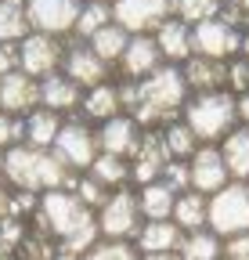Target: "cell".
<instances>
[{"label":"cell","instance_id":"obj_35","mask_svg":"<svg viewBox=\"0 0 249 260\" xmlns=\"http://www.w3.org/2000/svg\"><path fill=\"white\" fill-rule=\"evenodd\" d=\"M22 260H58V249L51 242L47 232H37V235H25V242L18 246Z\"/></svg>","mask_w":249,"mask_h":260},{"label":"cell","instance_id":"obj_3","mask_svg":"<svg viewBox=\"0 0 249 260\" xmlns=\"http://www.w3.org/2000/svg\"><path fill=\"white\" fill-rule=\"evenodd\" d=\"M141 102L130 112L137 119V126H159V123H177V112L184 109V98H188V83L177 65H159L152 76H145L141 83Z\"/></svg>","mask_w":249,"mask_h":260},{"label":"cell","instance_id":"obj_10","mask_svg":"<svg viewBox=\"0 0 249 260\" xmlns=\"http://www.w3.org/2000/svg\"><path fill=\"white\" fill-rule=\"evenodd\" d=\"M80 11H83L80 0H29L25 4L29 25L44 32V37H61V32L76 29Z\"/></svg>","mask_w":249,"mask_h":260},{"label":"cell","instance_id":"obj_47","mask_svg":"<svg viewBox=\"0 0 249 260\" xmlns=\"http://www.w3.org/2000/svg\"><path fill=\"white\" fill-rule=\"evenodd\" d=\"M242 51H245V58H249V29L242 32Z\"/></svg>","mask_w":249,"mask_h":260},{"label":"cell","instance_id":"obj_38","mask_svg":"<svg viewBox=\"0 0 249 260\" xmlns=\"http://www.w3.org/2000/svg\"><path fill=\"white\" fill-rule=\"evenodd\" d=\"M25 141V119L0 109V148H15Z\"/></svg>","mask_w":249,"mask_h":260},{"label":"cell","instance_id":"obj_34","mask_svg":"<svg viewBox=\"0 0 249 260\" xmlns=\"http://www.w3.org/2000/svg\"><path fill=\"white\" fill-rule=\"evenodd\" d=\"M73 188V195H76V199L90 210V206H105V199H109V195H105V184H98L94 177H69L65 181V191Z\"/></svg>","mask_w":249,"mask_h":260},{"label":"cell","instance_id":"obj_49","mask_svg":"<svg viewBox=\"0 0 249 260\" xmlns=\"http://www.w3.org/2000/svg\"><path fill=\"white\" fill-rule=\"evenodd\" d=\"M0 260H15V256H11V253H0Z\"/></svg>","mask_w":249,"mask_h":260},{"label":"cell","instance_id":"obj_21","mask_svg":"<svg viewBox=\"0 0 249 260\" xmlns=\"http://www.w3.org/2000/svg\"><path fill=\"white\" fill-rule=\"evenodd\" d=\"M76 102H83L80 98V87L65 76V73H51L40 80V105L51 109V112H69L76 109Z\"/></svg>","mask_w":249,"mask_h":260},{"label":"cell","instance_id":"obj_43","mask_svg":"<svg viewBox=\"0 0 249 260\" xmlns=\"http://www.w3.org/2000/svg\"><path fill=\"white\" fill-rule=\"evenodd\" d=\"M8 217H11V195H8V188H0V224Z\"/></svg>","mask_w":249,"mask_h":260},{"label":"cell","instance_id":"obj_31","mask_svg":"<svg viewBox=\"0 0 249 260\" xmlns=\"http://www.w3.org/2000/svg\"><path fill=\"white\" fill-rule=\"evenodd\" d=\"M163 141H166L170 159H192L199 138L192 134V126H188V123H170V126L163 130Z\"/></svg>","mask_w":249,"mask_h":260},{"label":"cell","instance_id":"obj_46","mask_svg":"<svg viewBox=\"0 0 249 260\" xmlns=\"http://www.w3.org/2000/svg\"><path fill=\"white\" fill-rule=\"evenodd\" d=\"M221 4H228V8H238V11H249V0H221Z\"/></svg>","mask_w":249,"mask_h":260},{"label":"cell","instance_id":"obj_18","mask_svg":"<svg viewBox=\"0 0 249 260\" xmlns=\"http://www.w3.org/2000/svg\"><path fill=\"white\" fill-rule=\"evenodd\" d=\"M184 83L199 94H209V90H224L228 83V65L217 61V58H202V54H192L184 61Z\"/></svg>","mask_w":249,"mask_h":260},{"label":"cell","instance_id":"obj_11","mask_svg":"<svg viewBox=\"0 0 249 260\" xmlns=\"http://www.w3.org/2000/svg\"><path fill=\"white\" fill-rule=\"evenodd\" d=\"M65 61L61 54V44L58 37H44V32H29L18 47V69L29 73L33 80H44L51 73H58V65Z\"/></svg>","mask_w":249,"mask_h":260},{"label":"cell","instance_id":"obj_44","mask_svg":"<svg viewBox=\"0 0 249 260\" xmlns=\"http://www.w3.org/2000/svg\"><path fill=\"white\" fill-rule=\"evenodd\" d=\"M238 119L249 126V90H245V94H238Z\"/></svg>","mask_w":249,"mask_h":260},{"label":"cell","instance_id":"obj_48","mask_svg":"<svg viewBox=\"0 0 249 260\" xmlns=\"http://www.w3.org/2000/svg\"><path fill=\"white\" fill-rule=\"evenodd\" d=\"M0 174H4V148H0Z\"/></svg>","mask_w":249,"mask_h":260},{"label":"cell","instance_id":"obj_41","mask_svg":"<svg viewBox=\"0 0 249 260\" xmlns=\"http://www.w3.org/2000/svg\"><path fill=\"white\" fill-rule=\"evenodd\" d=\"M221 260H249V232L231 235V239L224 242V256H221Z\"/></svg>","mask_w":249,"mask_h":260},{"label":"cell","instance_id":"obj_27","mask_svg":"<svg viewBox=\"0 0 249 260\" xmlns=\"http://www.w3.org/2000/svg\"><path fill=\"white\" fill-rule=\"evenodd\" d=\"M29 29H33V25H29V15H25L22 0H0V40H4V44L25 40Z\"/></svg>","mask_w":249,"mask_h":260},{"label":"cell","instance_id":"obj_24","mask_svg":"<svg viewBox=\"0 0 249 260\" xmlns=\"http://www.w3.org/2000/svg\"><path fill=\"white\" fill-rule=\"evenodd\" d=\"M137 206H141V217L148 220H173V206H177V191H170L163 181H152V184H141V195H137Z\"/></svg>","mask_w":249,"mask_h":260},{"label":"cell","instance_id":"obj_5","mask_svg":"<svg viewBox=\"0 0 249 260\" xmlns=\"http://www.w3.org/2000/svg\"><path fill=\"white\" fill-rule=\"evenodd\" d=\"M209 232L217 239L249 232V184L235 181L217 195H209Z\"/></svg>","mask_w":249,"mask_h":260},{"label":"cell","instance_id":"obj_15","mask_svg":"<svg viewBox=\"0 0 249 260\" xmlns=\"http://www.w3.org/2000/svg\"><path fill=\"white\" fill-rule=\"evenodd\" d=\"M65 76L76 83V87H87V90H94L105 83L109 76V65L94 54V47L90 44H76L65 51Z\"/></svg>","mask_w":249,"mask_h":260},{"label":"cell","instance_id":"obj_6","mask_svg":"<svg viewBox=\"0 0 249 260\" xmlns=\"http://www.w3.org/2000/svg\"><path fill=\"white\" fill-rule=\"evenodd\" d=\"M94 220H98V232L105 239L127 242L130 235H137V228H141V206L134 199V191H127V188L112 191L109 199H105V206L98 210Z\"/></svg>","mask_w":249,"mask_h":260},{"label":"cell","instance_id":"obj_25","mask_svg":"<svg viewBox=\"0 0 249 260\" xmlns=\"http://www.w3.org/2000/svg\"><path fill=\"white\" fill-rule=\"evenodd\" d=\"M58 130H61L58 112H51V109H33V112H29V119H25V141L33 145V148H54Z\"/></svg>","mask_w":249,"mask_h":260},{"label":"cell","instance_id":"obj_4","mask_svg":"<svg viewBox=\"0 0 249 260\" xmlns=\"http://www.w3.org/2000/svg\"><path fill=\"white\" fill-rule=\"evenodd\" d=\"M184 123L192 126V134L199 141H217L228 138L235 123H238V98H231L228 90H209L199 94L184 105Z\"/></svg>","mask_w":249,"mask_h":260},{"label":"cell","instance_id":"obj_12","mask_svg":"<svg viewBox=\"0 0 249 260\" xmlns=\"http://www.w3.org/2000/svg\"><path fill=\"white\" fill-rule=\"evenodd\" d=\"M170 162V152H166V141L163 134H155V130H148V134H141L137 148H134V167H130V177L137 184H152L159 181L163 170Z\"/></svg>","mask_w":249,"mask_h":260},{"label":"cell","instance_id":"obj_50","mask_svg":"<svg viewBox=\"0 0 249 260\" xmlns=\"http://www.w3.org/2000/svg\"><path fill=\"white\" fill-rule=\"evenodd\" d=\"M98 4H116V0H98Z\"/></svg>","mask_w":249,"mask_h":260},{"label":"cell","instance_id":"obj_1","mask_svg":"<svg viewBox=\"0 0 249 260\" xmlns=\"http://www.w3.org/2000/svg\"><path fill=\"white\" fill-rule=\"evenodd\" d=\"M37 224H40V232L47 235H58L61 239V249L58 253H65V256H80L87 253L90 246L98 242V220L94 213H90L73 191L65 188H54V191H44L40 195V206H37Z\"/></svg>","mask_w":249,"mask_h":260},{"label":"cell","instance_id":"obj_22","mask_svg":"<svg viewBox=\"0 0 249 260\" xmlns=\"http://www.w3.org/2000/svg\"><path fill=\"white\" fill-rule=\"evenodd\" d=\"M173 224L181 228V232H202V228L209 224V195H202L195 188L184 191V195H177Z\"/></svg>","mask_w":249,"mask_h":260},{"label":"cell","instance_id":"obj_8","mask_svg":"<svg viewBox=\"0 0 249 260\" xmlns=\"http://www.w3.org/2000/svg\"><path fill=\"white\" fill-rule=\"evenodd\" d=\"M173 4L177 0H116L112 18H116V25H123L134 37H145L148 29H159L173 15Z\"/></svg>","mask_w":249,"mask_h":260},{"label":"cell","instance_id":"obj_14","mask_svg":"<svg viewBox=\"0 0 249 260\" xmlns=\"http://www.w3.org/2000/svg\"><path fill=\"white\" fill-rule=\"evenodd\" d=\"M40 105V80H33L29 73H8L0 80V109L22 116V112H33Z\"/></svg>","mask_w":249,"mask_h":260},{"label":"cell","instance_id":"obj_45","mask_svg":"<svg viewBox=\"0 0 249 260\" xmlns=\"http://www.w3.org/2000/svg\"><path fill=\"white\" fill-rule=\"evenodd\" d=\"M145 260H181V253H145Z\"/></svg>","mask_w":249,"mask_h":260},{"label":"cell","instance_id":"obj_17","mask_svg":"<svg viewBox=\"0 0 249 260\" xmlns=\"http://www.w3.org/2000/svg\"><path fill=\"white\" fill-rule=\"evenodd\" d=\"M159 58L163 54H159V47H155L152 37H134L127 44V51H123V58H119V69H123L127 80L141 83L145 76H152L155 69H159Z\"/></svg>","mask_w":249,"mask_h":260},{"label":"cell","instance_id":"obj_37","mask_svg":"<svg viewBox=\"0 0 249 260\" xmlns=\"http://www.w3.org/2000/svg\"><path fill=\"white\" fill-rule=\"evenodd\" d=\"M83 260H137V253H134L127 242L109 239V242H94V246L83 253Z\"/></svg>","mask_w":249,"mask_h":260},{"label":"cell","instance_id":"obj_32","mask_svg":"<svg viewBox=\"0 0 249 260\" xmlns=\"http://www.w3.org/2000/svg\"><path fill=\"white\" fill-rule=\"evenodd\" d=\"M109 22H112V8H109V4H98V0H90V4H83V11H80V18H76V32L90 40V37L101 32Z\"/></svg>","mask_w":249,"mask_h":260},{"label":"cell","instance_id":"obj_42","mask_svg":"<svg viewBox=\"0 0 249 260\" xmlns=\"http://www.w3.org/2000/svg\"><path fill=\"white\" fill-rule=\"evenodd\" d=\"M8 73H18V44L0 40V80H4Z\"/></svg>","mask_w":249,"mask_h":260},{"label":"cell","instance_id":"obj_36","mask_svg":"<svg viewBox=\"0 0 249 260\" xmlns=\"http://www.w3.org/2000/svg\"><path fill=\"white\" fill-rule=\"evenodd\" d=\"M159 181H163V184H166L170 191L184 195V191H192V167H188V162H184V159H170Z\"/></svg>","mask_w":249,"mask_h":260},{"label":"cell","instance_id":"obj_16","mask_svg":"<svg viewBox=\"0 0 249 260\" xmlns=\"http://www.w3.org/2000/svg\"><path fill=\"white\" fill-rule=\"evenodd\" d=\"M137 141H141V126L134 116H112L98 130V152L109 155H134Z\"/></svg>","mask_w":249,"mask_h":260},{"label":"cell","instance_id":"obj_28","mask_svg":"<svg viewBox=\"0 0 249 260\" xmlns=\"http://www.w3.org/2000/svg\"><path fill=\"white\" fill-rule=\"evenodd\" d=\"M127 44H130V32L123 29V25H116V22H109L101 32L90 37V47H94V54H98L105 65H109V61H119L123 51H127Z\"/></svg>","mask_w":249,"mask_h":260},{"label":"cell","instance_id":"obj_33","mask_svg":"<svg viewBox=\"0 0 249 260\" xmlns=\"http://www.w3.org/2000/svg\"><path fill=\"white\" fill-rule=\"evenodd\" d=\"M173 11H177V18H181V22L199 25V22L217 18V11H221V0H177Z\"/></svg>","mask_w":249,"mask_h":260},{"label":"cell","instance_id":"obj_30","mask_svg":"<svg viewBox=\"0 0 249 260\" xmlns=\"http://www.w3.org/2000/svg\"><path fill=\"white\" fill-rule=\"evenodd\" d=\"M119 90L116 87H109V83H101V87H94L87 98H83V112L90 116V119H112V116H119Z\"/></svg>","mask_w":249,"mask_h":260},{"label":"cell","instance_id":"obj_13","mask_svg":"<svg viewBox=\"0 0 249 260\" xmlns=\"http://www.w3.org/2000/svg\"><path fill=\"white\" fill-rule=\"evenodd\" d=\"M192 188L195 191H202V195H217L221 188H228V167H224V155H221V148H213V145H206V148H195V155H192Z\"/></svg>","mask_w":249,"mask_h":260},{"label":"cell","instance_id":"obj_29","mask_svg":"<svg viewBox=\"0 0 249 260\" xmlns=\"http://www.w3.org/2000/svg\"><path fill=\"white\" fill-rule=\"evenodd\" d=\"M90 177L105 188H116V184H127L130 181V167L123 155H109V152H98V159L90 162Z\"/></svg>","mask_w":249,"mask_h":260},{"label":"cell","instance_id":"obj_2","mask_svg":"<svg viewBox=\"0 0 249 260\" xmlns=\"http://www.w3.org/2000/svg\"><path fill=\"white\" fill-rule=\"evenodd\" d=\"M4 177L18 191H54L65 188L73 177L69 167L54 155V148H33V145H15L4 152Z\"/></svg>","mask_w":249,"mask_h":260},{"label":"cell","instance_id":"obj_40","mask_svg":"<svg viewBox=\"0 0 249 260\" xmlns=\"http://www.w3.org/2000/svg\"><path fill=\"white\" fill-rule=\"evenodd\" d=\"M228 87L238 90V94L249 90V58H238V61L228 65Z\"/></svg>","mask_w":249,"mask_h":260},{"label":"cell","instance_id":"obj_23","mask_svg":"<svg viewBox=\"0 0 249 260\" xmlns=\"http://www.w3.org/2000/svg\"><path fill=\"white\" fill-rule=\"evenodd\" d=\"M221 155H224V167L235 181H249V126H235L231 134L221 141Z\"/></svg>","mask_w":249,"mask_h":260},{"label":"cell","instance_id":"obj_26","mask_svg":"<svg viewBox=\"0 0 249 260\" xmlns=\"http://www.w3.org/2000/svg\"><path fill=\"white\" fill-rule=\"evenodd\" d=\"M177 253H181V260H221L224 246H221V239H217L213 232L202 228V232H184Z\"/></svg>","mask_w":249,"mask_h":260},{"label":"cell","instance_id":"obj_9","mask_svg":"<svg viewBox=\"0 0 249 260\" xmlns=\"http://www.w3.org/2000/svg\"><path fill=\"white\" fill-rule=\"evenodd\" d=\"M192 51L202 54V58L224 61V58H231L235 51H242V29L228 25L221 15L209 18V22H199V25L192 29Z\"/></svg>","mask_w":249,"mask_h":260},{"label":"cell","instance_id":"obj_19","mask_svg":"<svg viewBox=\"0 0 249 260\" xmlns=\"http://www.w3.org/2000/svg\"><path fill=\"white\" fill-rule=\"evenodd\" d=\"M155 47H159L163 58L170 61H188L195 51H192V25L181 22V18H166L159 29H155Z\"/></svg>","mask_w":249,"mask_h":260},{"label":"cell","instance_id":"obj_39","mask_svg":"<svg viewBox=\"0 0 249 260\" xmlns=\"http://www.w3.org/2000/svg\"><path fill=\"white\" fill-rule=\"evenodd\" d=\"M25 242V228L18 217H8L0 224V253H18V246Z\"/></svg>","mask_w":249,"mask_h":260},{"label":"cell","instance_id":"obj_7","mask_svg":"<svg viewBox=\"0 0 249 260\" xmlns=\"http://www.w3.org/2000/svg\"><path fill=\"white\" fill-rule=\"evenodd\" d=\"M54 155L65 162L69 170H90V162L98 159V134L83 119L61 123L58 138H54Z\"/></svg>","mask_w":249,"mask_h":260},{"label":"cell","instance_id":"obj_20","mask_svg":"<svg viewBox=\"0 0 249 260\" xmlns=\"http://www.w3.org/2000/svg\"><path fill=\"white\" fill-rule=\"evenodd\" d=\"M137 249L141 253H177L184 232L173 224V220H145L137 228Z\"/></svg>","mask_w":249,"mask_h":260}]
</instances>
